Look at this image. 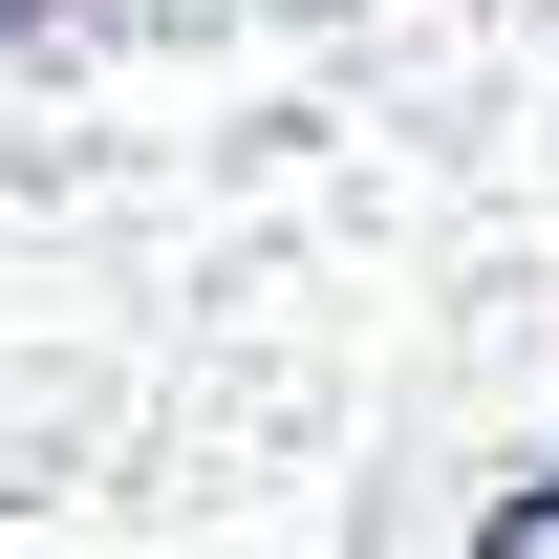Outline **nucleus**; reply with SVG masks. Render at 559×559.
I'll use <instances>...</instances> for the list:
<instances>
[{"label":"nucleus","mask_w":559,"mask_h":559,"mask_svg":"<svg viewBox=\"0 0 559 559\" xmlns=\"http://www.w3.org/2000/svg\"><path fill=\"white\" fill-rule=\"evenodd\" d=\"M474 538H495V559H538V538H559V452H538V474H516V495H495Z\"/></svg>","instance_id":"obj_1"}]
</instances>
